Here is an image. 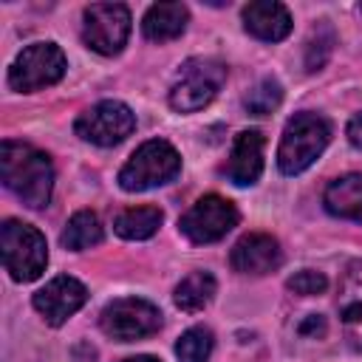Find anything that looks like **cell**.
Returning a JSON list of instances; mask_svg holds the SVG:
<instances>
[{"instance_id": "obj_1", "label": "cell", "mask_w": 362, "mask_h": 362, "mask_svg": "<svg viewBox=\"0 0 362 362\" xmlns=\"http://www.w3.org/2000/svg\"><path fill=\"white\" fill-rule=\"evenodd\" d=\"M0 175L3 184L31 209H42L51 201L54 167L51 158L23 141L6 139L0 144Z\"/></svg>"}, {"instance_id": "obj_2", "label": "cell", "mask_w": 362, "mask_h": 362, "mask_svg": "<svg viewBox=\"0 0 362 362\" xmlns=\"http://www.w3.org/2000/svg\"><path fill=\"white\" fill-rule=\"evenodd\" d=\"M331 141V124L317 113H294L286 122L280 147H277V167L286 175H297L311 167Z\"/></svg>"}, {"instance_id": "obj_3", "label": "cell", "mask_w": 362, "mask_h": 362, "mask_svg": "<svg viewBox=\"0 0 362 362\" xmlns=\"http://www.w3.org/2000/svg\"><path fill=\"white\" fill-rule=\"evenodd\" d=\"M226 82V65L215 57H192L181 65L173 88H170V105L178 113H192L209 105L221 85Z\"/></svg>"}, {"instance_id": "obj_4", "label": "cell", "mask_w": 362, "mask_h": 362, "mask_svg": "<svg viewBox=\"0 0 362 362\" xmlns=\"http://www.w3.org/2000/svg\"><path fill=\"white\" fill-rule=\"evenodd\" d=\"M178 170H181L178 150L164 139H153V141H144L130 156V161L119 170V187L127 192H144L173 181Z\"/></svg>"}, {"instance_id": "obj_5", "label": "cell", "mask_w": 362, "mask_h": 362, "mask_svg": "<svg viewBox=\"0 0 362 362\" xmlns=\"http://www.w3.org/2000/svg\"><path fill=\"white\" fill-rule=\"evenodd\" d=\"M0 246H3V263L11 280L31 283L45 272L48 263V246L40 229L23 221H6L0 229Z\"/></svg>"}, {"instance_id": "obj_6", "label": "cell", "mask_w": 362, "mask_h": 362, "mask_svg": "<svg viewBox=\"0 0 362 362\" xmlns=\"http://www.w3.org/2000/svg\"><path fill=\"white\" fill-rule=\"evenodd\" d=\"M65 74V54L54 42H34L17 54L8 68L11 90H40L45 85L59 82Z\"/></svg>"}, {"instance_id": "obj_7", "label": "cell", "mask_w": 362, "mask_h": 362, "mask_svg": "<svg viewBox=\"0 0 362 362\" xmlns=\"http://www.w3.org/2000/svg\"><path fill=\"white\" fill-rule=\"evenodd\" d=\"M99 325L110 339L133 342V339L150 337L161 328V311L141 297H122V300H113L110 305H105Z\"/></svg>"}, {"instance_id": "obj_8", "label": "cell", "mask_w": 362, "mask_h": 362, "mask_svg": "<svg viewBox=\"0 0 362 362\" xmlns=\"http://www.w3.org/2000/svg\"><path fill=\"white\" fill-rule=\"evenodd\" d=\"M130 34V11L122 3H93L85 8L82 40L90 51L113 57L124 48Z\"/></svg>"}, {"instance_id": "obj_9", "label": "cell", "mask_w": 362, "mask_h": 362, "mask_svg": "<svg viewBox=\"0 0 362 362\" xmlns=\"http://www.w3.org/2000/svg\"><path fill=\"white\" fill-rule=\"evenodd\" d=\"M133 127H136L133 110L124 102H116V99L96 102L74 124L79 139H85L90 144H99V147H113V144L124 141L133 133Z\"/></svg>"}, {"instance_id": "obj_10", "label": "cell", "mask_w": 362, "mask_h": 362, "mask_svg": "<svg viewBox=\"0 0 362 362\" xmlns=\"http://www.w3.org/2000/svg\"><path fill=\"white\" fill-rule=\"evenodd\" d=\"M238 223V209L232 201L221 195H204L198 198L178 221V229L192 240V243H215L221 240L232 226Z\"/></svg>"}, {"instance_id": "obj_11", "label": "cell", "mask_w": 362, "mask_h": 362, "mask_svg": "<svg viewBox=\"0 0 362 362\" xmlns=\"http://www.w3.org/2000/svg\"><path fill=\"white\" fill-rule=\"evenodd\" d=\"M85 300H88L85 286L76 277L59 274L34 294V308L45 317L48 325H62L71 314H76L85 305Z\"/></svg>"}, {"instance_id": "obj_12", "label": "cell", "mask_w": 362, "mask_h": 362, "mask_svg": "<svg viewBox=\"0 0 362 362\" xmlns=\"http://www.w3.org/2000/svg\"><path fill=\"white\" fill-rule=\"evenodd\" d=\"M229 263L240 274H269L283 263V252H280V243L272 235L249 232L232 246Z\"/></svg>"}, {"instance_id": "obj_13", "label": "cell", "mask_w": 362, "mask_h": 362, "mask_svg": "<svg viewBox=\"0 0 362 362\" xmlns=\"http://www.w3.org/2000/svg\"><path fill=\"white\" fill-rule=\"evenodd\" d=\"M263 147H266V139L260 130H240L223 164V175L238 187L255 184L263 173Z\"/></svg>"}, {"instance_id": "obj_14", "label": "cell", "mask_w": 362, "mask_h": 362, "mask_svg": "<svg viewBox=\"0 0 362 362\" xmlns=\"http://www.w3.org/2000/svg\"><path fill=\"white\" fill-rule=\"evenodd\" d=\"M339 322L348 348L362 351V260L351 263L342 286H339V300H337Z\"/></svg>"}, {"instance_id": "obj_15", "label": "cell", "mask_w": 362, "mask_h": 362, "mask_svg": "<svg viewBox=\"0 0 362 362\" xmlns=\"http://www.w3.org/2000/svg\"><path fill=\"white\" fill-rule=\"evenodd\" d=\"M243 28L266 42H280L291 31V14L277 0H255L243 8Z\"/></svg>"}, {"instance_id": "obj_16", "label": "cell", "mask_w": 362, "mask_h": 362, "mask_svg": "<svg viewBox=\"0 0 362 362\" xmlns=\"http://www.w3.org/2000/svg\"><path fill=\"white\" fill-rule=\"evenodd\" d=\"M322 204L331 215L362 223V173H348L325 187Z\"/></svg>"}, {"instance_id": "obj_17", "label": "cell", "mask_w": 362, "mask_h": 362, "mask_svg": "<svg viewBox=\"0 0 362 362\" xmlns=\"http://www.w3.org/2000/svg\"><path fill=\"white\" fill-rule=\"evenodd\" d=\"M187 20H189V11L184 3H156L147 8L141 28L147 40L164 42V40H175L187 28Z\"/></svg>"}, {"instance_id": "obj_18", "label": "cell", "mask_w": 362, "mask_h": 362, "mask_svg": "<svg viewBox=\"0 0 362 362\" xmlns=\"http://www.w3.org/2000/svg\"><path fill=\"white\" fill-rule=\"evenodd\" d=\"M161 221H164V215L158 206H130L116 215L113 226H116V235L124 240H144V238L156 235Z\"/></svg>"}, {"instance_id": "obj_19", "label": "cell", "mask_w": 362, "mask_h": 362, "mask_svg": "<svg viewBox=\"0 0 362 362\" xmlns=\"http://www.w3.org/2000/svg\"><path fill=\"white\" fill-rule=\"evenodd\" d=\"M59 243L65 249H74V252H82V249L102 243V223H99L96 212L79 209L76 215H71V221L65 223V229L59 235Z\"/></svg>"}, {"instance_id": "obj_20", "label": "cell", "mask_w": 362, "mask_h": 362, "mask_svg": "<svg viewBox=\"0 0 362 362\" xmlns=\"http://www.w3.org/2000/svg\"><path fill=\"white\" fill-rule=\"evenodd\" d=\"M215 297V277L209 272H192L187 274L178 286H175V305L181 311H201L204 305H209V300Z\"/></svg>"}, {"instance_id": "obj_21", "label": "cell", "mask_w": 362, "mask_h": 362, "mask_svg": "<svg viewBox=\"0 0 362 362\" xmlns=\"http://www.w3.org/2000/svg\"><path fill=\"white\" fill-rule=\"evenodd\" d=\"M212 345H215L212 331L204 328V325H195V328H189V331H184V334L178 337V342H175V356H178L181 362H206L209 354H212Z\"/></svg>"}, {"instance_id": "obj_22", "label": "cell", "mask_w": 362, "mask_h": 362, "mask_svg": "<svg viewBox=\"0 0 362 362\" xmlns=\"http://www.w3.org/2000/svg\"><path fill=\"white\" fill-rule=\"evenodd\" d=\"M280 102H283V88H280L277 79L269 76V79H260V82L249 90V96H246V110L255 113V116H266V113H272Z\"/></svg>"}, {"instance_id": "obj_23", "label": "cell", "mask_w": 362, "mask_h": 362, "mask_svg": "<svg viewBox=\"0 0 362 362\" xmlns=\"http://www.w3.org/2000/svg\"><path fill=\"white\" fill-rule=\"evenodd\" d=\"M286 286H288V291H294V294H322L325 288H328V277L322 274V272H311V269H303V272H297V274H291L288 280H286Z\"/></svg>"}, {"instance_id": "obj_24", "label": "cell", "mask_w": 362, "mask_h": 362, "mask_svg": "<svg viewBox=\"0 0 362 362\" xmlns=\"http://www.w3.org/2000/svg\"><path fill=\"white\" fill-rule=\"evenodd\" d=\"M303 337H322L325 334V320L320 317V314H311L305 322H300V328H297Z\"/></svg>"}, {"instance_id": "obj_25", "label": "cell", "mask_w": 362, "mask_h": 362, "mask_svg": "<svg viewBox=\"0 0 362 362\" xmlns=\"http://www.w3.org/2000/svg\"><path fill=\"white\" fill-rule=\"evenodd\" d=\"M348 141H351L354 147H359V150H362V113H359V116H354V119L348 122Z\"/></svg>"}, {"instance_id": "obj_26", "label": "cell", "mask_w": 362, "mask_h": 362, "mask_svg": "<svg viewBox=\"0 0 362 362\" xmlns=\"http://www.w3.org/2000/svg\"><path fill=\"white\" fill-rule=\"evenodd\" d=\"M122 362H161L156 356H130V359H122Z\"/></svg>"}]
</instances>
